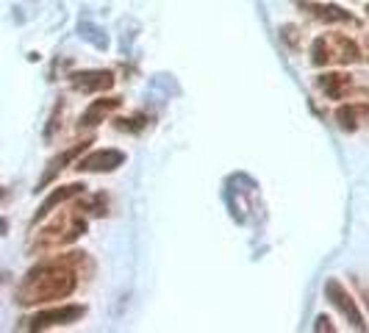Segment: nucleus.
Instances as JSON below:
<instances>
[{"label":"nucleus","mask_w":369,"mask_h":333,"mask_svg":"<svg viewBox=\"0 0 369 333\" xmlns=\"http://www.w3.org/2000/svg\"><path fill=\"white\" fill-rule=\"evenodd\" d=\"M325 295H328V300L358 328V330H364L366 325H364V317H361V311H358V306H355V300H353V295L336 281V278H331L328 284H325Z\"/></svg>","instance_id":"20e7f679"},{"label":"nucleus","mask_w":369,"mask_h":333,"mask_svg":"<svg viewBox=\"0 0 369 333\" xmlns=\"http://www.w3.org/2000/svg\"><path fill=\"white\" fill-rule=\"evenodd\" d=\"M311 12H314V17L325 20V23H353V17L339 6H311Z\"/></svg>","instance_id":"9b49d317"},{"label":"nucleus","mask_w":369,"mask_h":333,"mask_svg":"<svg viewBox=\"0 0 369 333\" xmlns=\"http://www.w3.org/2000/svg\"><path fill=\"white\" fill-rule=\"evenodd\" d=\"M78 317H84V306H61V308H47V311H39L28 328L34 330H45V328H53V325H67V322H76Z\"/></svg>","instance_id":"39448f33"},{"label":"nucleus","mask_w":369,"mask_h":333,"mask_svg":"<svg viewBox=\"0 0 369 333\" xmlns=\"http://www.w3.org/2000/svg\"><path fill=\"white\" fill-rule=\"evenodd\" d=\"M78 261L81 258H61L45 261L36 270H31L17 292L20 306H39L50 300H61L76 292L78 286Z\"/></svg>","instance_id":"f257e3e1"},{"label":"nucleus","mask_w":369,"mask_h":333,"mask_svg":"<svg viewBox=\"0 0 369 333\" xmlns=\"http://www.w3.org/2000/svg\"><path fill=\"white\" fill-rule=\"evenodd\" d=\"M317 84H320V89H322L328 97H333V100H339V97H344V95L350 92V76H342V73H328V76H322Z\"/></svg>","instance_id":"1a4fd4ad"},{"label":"nucleus","mask_w":369,"mask_h":333,"mask_svg":"<svg viewBox=\"0 0 369 333\" xmlns=\"http://www.w3.org/2000/svg\"><path fill=\"white\" fill-rule=\"evenodd\" d=\"M114 108H120V97L95 100V103L87 108V114L81 117V125H84V128H92V125H98L103 117H109V111H114Z\"/></svg>","instance_id":"9d476101"},{"label":"nucleus","mask_w":369,"mask_h":333,"mask_svg":"<svg viewBox=\"0 0 369 333\" xmlns=\"http://www.w3.org/2000/svg\"><path fill=\"white\" fill-rule=\"evenodd\" d=\"M122 161H125V153H120V150H95L87 159H81L76 164V170H84V172H111Z\"/></svg>","instance_id":"423d86ee"},{"label":"nucleus","mask_w":369,"mask_h":333,"mask_svg":"<svg viewBox=\"0 0 369 333\" xmlns=\"http://www.w3.org/2000/svg\"><path fill=\"white\" fill-rule=\"evenodd\" d=\"M84 192V186H78V183H72V186H61V189H56L45 203L39 206V211H36V220H45L58 203H64V200H69V197H76V194H81Z\"/></svg>","instance_id":"6e6552de"},{"label":"nucleus","mask_w":369,"mask_h":333,"mask_svg":"<svg viewBox=\"0 0 369 333\" xmlns=\"http://www.w3.org/2000/svg\"><path fill=\"white\" fill-rule=\"evenodd\" d=\"M72 87L81 89V92H100L114 87V76L111 73H81V76H72Z\"/></svg>","instance_id":"0eeeda50"},{"label":"nucleus","mask_w":369,"mask_h":333,"mask_svg":"<svg viewBox=\"0 0 369 333\" xmlns=\"http://www.w3.org/2000/svg\"><path fill=\"white\" fill-rule=\"evenodd\" d=\"M81 150H84V145H76V148L64 150V153H61V156H58V159H56V161L50 164V170L45 172V183H47V181H50V178H53V175H56L58 170H64V164H67V161H72V159H76V156H78Z\"/></svg>","instance_id":"ddd939ff"},{"label":"nucleus","mask_w":369,"mask_h":333,"mask_svg":"<svg viewBox=\"0 0 369 333\" xmlns=\"http://www.w3.org/2000/svg\"><path fill=\"white\" fill-rule=\"evenodd\" d=\"M364 108L361 106H342L339 111H336V119H339V125L344 128V130H355L358 128V114H361Z\"/></svg>","instance_id":"f8f14e48"},{"label":"nucleus","mask_w":369,"mask_h":333,"mask_svg":"<svg viewBox=\"0 0 369 333\" xmlns=\"http://www.w3.org/2000/svg\"><path fill=\"white\" fill-rule=\"evenodd\" d=\"M314 53V64H331V61H339V64H353L361 58V50L353 39H347L344 34H331V36H320L311 47Z\"/></svg>","instance_id":"f03ea898"},{"label":"nucleus","mask_w":369,"mask_h":333,"mask_svg":"<svg viewBox=\"0 0 369 333\" xmlns=\"http://www.w3.org/2000/svg\"><path fill=\"white\" fill-rule=\"evenodd\" d=\"M87 231V222L76 214H64L58 222L47 225L42 233H39V247H53V244H64V242H72L78 239L81 233Z\"/></svg>","instance_id":"7ed1b4c3"}]
</instances>
